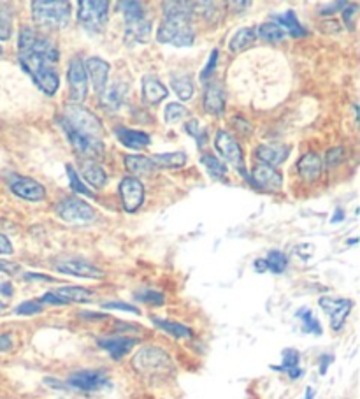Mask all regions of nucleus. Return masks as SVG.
<instances>
[{"instance_id": "nucleus-26", "label": "nucleus", "mask_w": 360, "mask_h": 399, "mask_svg": "<svg viewBox=\"0 0 360 399\" xmlns=\"http://www.w3.org/2000/svg\"><path fill=\"white\" fill-rule=\"evenodd\" d=\"M55 294L67 303H88L93 299V292L85 287H62L55 290Z\"/></svg>"}, {"instance_id": "nucleus-34", "label": "nucleus", "mask_w": 360, "mask_h": 399, "mask_svg": "<svg viewBox=\"0 0 360 399\" xmlns=\"http://www.w3.org/2000/svg\"><path fill=\"white\" fill-rule=\"evenodd\" d=\"M200 162H202V165L206 168V171L209 173L211 178L220 180L225 178V175H227V165L221 164V162L218 161L216 157H213V155H204V157L200 158Z\"/></svg>"}, {"instance_id": "nucleus-25", "label": "nucleus", "mask_w": 360, "mask_h": 399, "mask_svg": "<svg viewBox=\"0 0 360 399\" xmlns=\"http://www.w3.org/2000/svg\"><path fill=\"white\" fill-rule=\"evenodd\" d=\"M81 175L86 180V183L93 187V189H102L107 182V176L104 173V169L100 168L97 162L88 161L81 165Z\"/></svg>"}, {"instance_id": "nucleus-10", "label": "nucleus", "mask_w": 360, "mask_h": 399, "mask_svg": "<svg viewBox=\"0 0 360 399\" xmlns=\"http://www.w3.org/2000/svg\"><path fill=\"white\" fill-rule=\"evenodd\" d=\"M67 385L72 388H78V391L95 392L100 388H106L109 385V378L100 370H85L72 373L67 378Z\"/></svg>"}, {"instance_id": "nucleus-40", "label": "nucleus", "mask_w": 360, "mask_h": 399, "mask_svg": "<svg viewBox=\"0 0 360 399\" xmlns=\"http://www.w3.org/2000/svg\"><path fill=\"white\" fill-rule=\"evenodd\" d=\"M186 132H188L190 136L197 141V144H199L200 148L207 143V130L206 128H200L199 121L197 120H190L188 123H186Z\"/></svg>"}, {"instance_id": "nucleus-55", "label": "nucleus", "mask_w": 360, "mask_h": 399, "mask_svg": "<svg viewBox=\"0 0 360 399\" xmlns=\"http://www.w3.org/2000/svg\"><path fill=\"white\" fill-rule=\"evenodd\" d=\"M255 271H257V273L268 271V262H265V259L255 260Z\"/></svg>"}, {"instance_id": "nucleus-11", "label": "nucleus", "mask_w": 360, "mask_h": 399, "mask_svg": "<svg viewBox=\"0 0 360 399\" xmlns=\"http://www.w3.org/2000/svg\"><path fill=\"white\" fill-rule=\"evenodd\" d=\"M69 86H71V99L74 104H81L88 92V78H86L85 64L79 58H74L69 65Z\"/></svg>"}, {"instance_id": "nucleus-39", "label": "nucleus", "mask_w": 360, "mask_h": 399, "mask_svg": "<svg viewBox=\"0 0 360 399\" xmlns=\"http://www.w3.org/2000/svg\"><path fill=\"white\" fill-rule=\"evenodd\" d=\"M186 114H188L186 107L181 106V104H178V102H171L164 111V116H165V121H167V123H178V121H181L183 118L186 116Z\"/></svg>"}, {"instance_id": "nucleus-60", "label": "nucleus", "mask_w": 360, "mask_h": 399, "mask_svg": "<svg viewBox=\"0 0 360 399\" xmlns=\"http://www.w3.org/2000/svg\"><path fill=\"white\" fill-rule=\"evenodd\" d=\"M313 395H314V391L311 387H307L306 388V395H304V399H313Z\"/></svg>"}, {"instance_id": "nucleus-5", "label": "nucleus", "mask_w": 360, "mask_h": 399, "mask_svg": "<svg viewBox=\"0 0 360 399\" xmlns=\"http://www.w3.org/2000/svg\"><path fill=\"white\" fill-rule=\"evenodd\" d=\"M125 15V36L132 43H146L151 36V22L144 16L141 2H122L120 4Z\"/></svg>"}, {"instance_id": "nucleus-50", "label": "nucleus", "mask_w": 360, "mask_h": 399, "mask_svg": "<svg viewBox=\"0 0 360 399\" xmlns=\"http://www.w3.org/2000/svg\"><path fill=\"white\" fill-rule=\"evenodd\" d=\"M13 349V338L9 334H0V352H8Z\"/></svg>"}, {"instance_id": "nucleus-53", "label": "nucleus", "mask_w": 360, "mask_h": 399, "mask_svg": "<svg viewBox=\"0 0 360 399\" xmlns=\"http://www.w3.org/2000/svg\"><path fill=\"white\" fill-rule=\"evenodd\" d=\"M356 13L355 6H346V11H345V22L348 23L349 29H353V15Z\"/></svg>"}, {"instance_id": "nucleus-15", "label": "nucleus", "mask_w": 360, "mask_h": 399, "mask_svg": "<svg viewBox=\"0 0 360 399\" xmlns=\"http://www.w3.org/2000/svg\"><path fill=\"white\" fill-rule=\"evenodd\" d=\"M11 190L15 192V196L25 201H32V203H39L46 197V189L39 182L27 178V176H11Z\"/></svg>"}, {"instance_id": "nucleus-2", "label": "nucleus", "mask_w": 360, "mask_h": 399, "mask_svg": "<svg viewBox=\"0 0 360 399\" xmlns=\"http://www.w3.org/2000/svg\"><path fill=\"white\" fill-rule=\"evenodd\" d=\"M57 121L64 128L76 154L86 158L102 157L104 127L92 111L81 104H67L64 107V114L58 116Z\"/></svg>"}, {"instance_id": "nucleus-21", "label": "nucleus", "mask_w": 360, "mask_h": 399, "mask_svg": "<svg viewBox=\"0 0 360 399\" xmlns=\"http://www.w3.org/2000/svg\"><path fill=\"white\" fill-rule=\"evenodd\" d=\"M114 132H116L118 141L125 144L127 148H132V150H141V148L148 147L151 141L146 132L132 130V128H116Z\"/></svg>"}, {"instance_id": "nucleus-59", "label": "nucleus", "mask_w": 360, "mask_h": 399, "mask_svg": "<svg viewBox=\"0 0 360 399\" xmlns=\"http://www.w3.org/2000/svg\"><path fill=\"white\" fill-rule=\"evenodd\" d=\"M342 218H345V213H342L341 208H338V210H335V215L331 218V222H334V224H338V222H341Z\"/></svg>"}, {"instance_id": "nucleus-20", "label": "nucleus", "mask_w": 360, "mask_h": 399, "mask_svg": "<svg viewBox=\"0 0 360 399\" xmlns=\"http://www.w3.org/2000/svg\"><path fill=\"white\" fill-rule=\"evenodd\" d=\"M204 109L207 113L214 114V116L223 113L225 92L220 81H211L206 85V90H204Z\"/></svg>"}, {"instance_id": "nucleus-52", "label": "nucleus", "mask_w": 360, "mask_h": 399, "mask_svg": "<svg viewBox=\"0 0 360 399\" xmlns=\"http://www.w3.org/2000/svg\"><path fill=\"white\" fill-rule=\"evenodd\" d=\"M20 269L18 264L6 262V260H0V273H16Z\"/></svg>"}, {"instance_id": "nucleus-32", "label": "nucleus", "mask_w": 360, "mask_h": 399, "mask_svg": "<svg viewBox=\"0 0 360 399\" xmlns=\"http://www.w3.org/2000/svg\"><path fill=\"white\" fill-rule=\"evenodd\" d=\"M255 37L257 36H255L254 29H241V30H237L234 36H232L228 48H230V51H235V53H237V51H243V50H247L251 43H254Z\"/></svg>"}, {"instance_id": "nucleus-48", "label": "nucleus", "mask_w": 360, "mask_h": 399, "mask_svg": "<svg viewBox=\"0 0 360 399\" xmlns=\"http://www.w3.org/2000/svg\"><path fill=\"white\" fill-rule=\"evenodd\" d=\"M39 301L43 304H57V306H64V304H69L67 301H64L60 296H57V294H55V292L44 294V296L41 297Z\"/></svg>"}, {"instance_id": "nucleus-44", "label": "nucleus", "mask_w": 360, "mask_h": 399, "mask_svg": "<svg viewBox=\"0 0 360 399\" xmlns=\"http://www.w3.org/2000/svg\"><path fill=\"white\" fill-rule=\"evenodd\" d=\"M15 311L18 315H37L43 311V303L41 301H25L20 306H16Z\"/></svg>"}, {"instance_id": "nucleus-3", "label": "nucleus", "mask_w": 360, "mask_h": 399, "mask_svg": "<svg viewBox=\"0 0 360 399\" xmlns=\"http://www.w3.org/2000/svg\"><path fill=\"white\" fill-rule=\"evenodd\" d=\"M132 364L137 373L148 378H162L165 374H171L174 370L169 353L158 346H143L134 356Z\"/></svg>"}, {"instance_id": "nucleus-45", "label": "nucleus", "mask_w": 360, "mask_h": 399, "mask_svg": "<svg viewBox=\"0 0 360 399\" xmlns=\"http://www.w3.org/2000/svg\"><path fill=\"white\" fill-rule=\"evenodd\" d=\"M106 310H120V311H127V313H136L139 315V308L134 306V304L129 303H122V301H109V303H104L102 304Z\"/></svg>"}, {"instance_id": "nucleus-9", "label": "nucleus", "mask_w": 360, "mask_h": 399, "mask_svg": "<svg viewBox=\"0 0 360 399\" xmlns=\"http://www.w3.org/2000/svg\"><path fill=\"white\" fill-rule=\"evenodd\" d=\"M58 217L65 222H92L95 218L92 206H88V203L81 201L79 197H67V199L60 201L55 208Z\"/></svg>"}, {"instance_id": "nucleus-7", "label": "nucleus", "mask_w": 360, "mask_h": 399, "mask_svg": "<svg viewBox=\"0 0 360 399\" xmlns=\"http://www.w3.org/2000/svg\"><path fill=\"white\" fill-rule=\"evenodd\" d=\"M109 4L104 0H81L78 4V20L90 32H100L107 23Z\"/></svg>"}, {"instance_id": "nucleus-14", "label": "nucleus", "mask_w": 360, "mask_h": 399, "mask_svg": "<svg viewBox=\"0 0 360 399\" xmlns=\"http://www.w3.org/2000/svg\"><path fill=\"white\" fill-rule=\"evenodd\" d=\"M120 196H122L123 208H125L129 213H134V211L139 210L144 201L143 183L137 178H134V176L122 180V183H120Z\"/></svg>"}, {"instance_id": "nucleus-30", "label": "nucleus", "mask_w": 360, "mask_h": 399, "mask_svg": "<svg viewBox=\"0 0 360 399\" xmlns=\"http://www.w3.org/2000/svg\"><path fill=\"white\" fill-rule=\"evenodd\" d=\"M151 162L155 164V168H183L186 164V154L183 151H174V154H158L151 158Z\"/></svg>"}, {"instance_id": "nucleus-36", "label": "nucleus", "mask_w": 360, "mask_h": 399, "mask_svg": "<svg viewBox=\"0 0 360 399\" xmlns=\"http://www.w3.org/2000/svg\"><path fill=\"white\" fill-rule=\"evenodd\" d=\"M265 262H268L269 271L276 273V275H279V273L285 271L286 266H289V259H286V255L283 252H278V250H275V252H269Z\"/></svg>"}, {"instance_id": "nucleus-6", "label": "nucleus", "mask_w": 360, "mask_h": 399, "mask_svg": "<svg viewBox=\"0 0 360 399\" xmlns=\"http://www.w3.org/2000/svg\"><path fill=\"white\" fill-rule=\"evenodd\" d=\"M157 41L162 44H172V46L185 48L192 46L195 41L192 20L165 18L157 34Z\"/></svg>"}, {"instance_id": "nucleus-23", "label": "nucleus", "mask_w": 360, "mask_h": 399, "mask_svg": "<svg viewBox=\"0 0 360 399\" xmlns=\"http://www.w3.org/2000/svg\"><path fill=\"white\" fill-rule=\"evenodd\" d=\"M143 93L144 100H146L148 104H158L167 97V88H165L157 78L146 76V78L143 79Z\"/></svg>"}, {"instance_id": "nucleus-58", "label": "nucleus", "mask_w": 360, "mask_h": 399, "mask_svg": "<svg viewBox=\"0 0 360 399\" xmlns=\"http://www.w3.org/2000/svg\"><path fill=\"white\" fill-rule=\"evenodd\" d=\"M0 292L4 294V296H11L13 294L11 283H2V285H0Z\"/></svg>"}, {"instance_id": "nucleus-8", "label": "nucleus", "mask_w": 360, "mask_h": 399, "mask_svg": "<svg viewBox=\"0 0 360 399\" xmlns=\"http://www.w3.org/2000/svg\"><path fill=\"white\" fill-rule=\"evenodd\" d=\"M216 150L228 164L235 165L241 175L244 176L247 182H250V176L244 173V158H243V151H241V147H239L237 141L225 130H218L216 132Z\"/></svg>"}, {"instance_id": "nucleus-33", "label": "nucleus", "mask_w": 360, "mask_h": 399, "mask_svg": "<svg viewBox=\"0 0 360 399\" xmlns=\"http://www.w3.org/2000/svg\"><path fill=\"white\" fill-rule=\"evenodd\" d=\"M258 37L269 43H282L285 39V30L278 23H264L258 27Z\"/></svg>"}, {"instance_id": "nucleus-57", "label": "nucleus", "mask_w": 360, "mask_h": 399, "mask_svg": "<svg viewBox=\"0 0 360 399\" xmlns=\"http://www.w3.org/2000/svg\"><path fill=\"white\" fill-rule=\"evenodd\" d=\"M25 280H43V282H53V278H50V276L34 275V273H29V275H25Z\"/></svg>"}, {"instance_id": "nucleus-37", "label": "nucleus", "mask_w": 360, "mask_h": 399, "mask_svg": "<svg viewBox=\"0 0 360 399\" xmlns=\"http://www.w3.org/2000/svg\"><path fill=\"white\" fill-rule=\"evenodd\" d=\"M172 90H174L176 95L181 100L192 99L193 95V85L188 76H181V78L172 79Z\"/></svg>"}, {"instance_id": "nucleus-17", "label": "nucleus", "mask_w": 360, "mask_h": 399, "mask_svg": "<svg viewBox=\"0 0 360 399\" xmlns=\"http://www.w3.org/2000/svg\"><path fill=\"white\" fill-rule=\"evenodd\" d=\"M99 346L106 350L114 360H120L137 345L136 338H129V336H113V338H100Z\"/></svg>"}, {"instance_id": "nucleus-1", "label": "nucleus", "mask_w": 360, "mask_h": 399, "mask_svg": "<svg viewBox=\"0 0 360 399\" xmlns=\"http://www.w3.org/2000/svg\"><path fill=\"white\" fill-rule=\"evenodd\" d=\"M18 60L23 71L29 72L37 86L46 95H55L60 86L57 64L58 50L50 39L25 29L20 32L18 39Z\"/></svg>"}, {"instance_id": "nucleus-29", "label": "nucleus", "mask_w": 360, "mask_h": 399, "mask_svg": "<svg viewBox=\"0 0 360 399\" xmlns=\"http://www.w3.org/2000/svg\"><path fill=\"white\" fill-rule=\"evenodd\" d=\"M162 8H164L165 18L192 20L193 4H190V2H165Z\"/></svg>"}, {"instance_id": "nucleus-42", "label": "nucleus", "mask_w": 360, "mask_h": 399, "mask_svg": "<svg viewBox=\"0 0 360 399\" xmlns=\"http://www.w3.org/2000/svg\"><path fill=\"white\" fill-rule=\"evenodd\" d=\"M11 13H9V9L0 6V41H8L11 37Z\"/></svg>"}, {"instance_id": "nucleus-27", "label": "nucleus", "mask_w": 360, "mask_h": 399, "mask_svg": "<svg viewBox=\"0 0 360 399\" xmlns=\"http://www.w3.org/2000/svg\"><path fill=\"white\" fill-rule=\"evenodd\" d=\"M299 173L306 180H317L321 173V161L317 154H306L299 161Z\"/></svg>"}, {"instance_id": "nucleus-13", "label": "nucleus", "mask_w": 360, "mask_h": 399, "mask_svg": "<svg viewBox=\"0 0 360 399\" xmlns=\"http://www.w3.org/2000/svg\"><path fill=\"white\" fill-rule=\"evenodd\" d=\"M353 303L349 299H334V297H320V308L331 317V327L341 331L346 317L352 310Z\"/></svg>"}, {"instance_id": "nucleus-18", "label": "nucleus", "mask_w": 360, "mask_h": 399, "mask_svg": "<svg viewBox=\"0 0 360 399\" xmlns=\"http://www.w3.org/2000/svg\"><path fill=\"white\" fill-rule=\"evenodd\" d=\"M85 71H86V78H90L95 92L102 93L107 85V78H109V64L104 62L102 58L93 57L86 60Z\"/></svg>"}, {"instance_id": "nucleus-62", "label": "nucleus", "mask_w": 360, "mask_h": 399, "mask_svg": "<svg viewBox=\"0 0 360 399\" xmlns=\"http://www.w3.org/2000/svg\"><path fill=\"white\" fill-rule=\"evenodd\" d=\"M2 308H4V304H2V303H0V310H2Z\"/></svg>"}, {"instance_id": "nucleus-22", "label": "nucleus", "mask_w": 360, "mask_h": 399, "mask_svg": "<svg viewBox=\"0 0 360 399\" xmlns=\"http://www.w3.org/2000/svg\"><path fill=\"white\" fill-rule=\"evenodd\" d=\"M289 154L290 150L286 147H268V144H262V147H258L257 151H255V155H257L265 165H271V168L283 164V162L286 161V157H289Z\"/></svg>"}, {"instance_id": "nucleus-41", "label": "nucleus", "mask_w": 360, "mask_h": 399, "mask_svg": "<svg viewBox=\"0 0 360 399\" xmlns=\"http://www.w3.org/2000/svg\"><path fill=\"white\" fill-rule=\"evenodd\" d=\"M134 297L137 301H141V303L153 304V306H162L165 303L164 296L160 292H157V290H141V292L134 294Z\"/></svg>"}, {"instance_id": "nucleus-47", "label": "nucleus", "mask_w": 360, "mask_h": 399, "mask_svg": "<svg viewBox=\"0 0 360 399\" xmlns=\"http://www.w3.org/2000/svg\"><path fill=\"white\" fill-rule=\"evenodd\" d=\"M342 157H345V150H342L341 147L332 148V150H328V154H327V165L328 168H332V165H338L339 162L342 161Z\"/></svg>"}, {"instance_id": "nucleus-38", "label": "nucleus", "mask_w": 360, "mask_h": 399, "mask_svg": "<svg viewBox=\"0 0 360 399\" xmlns=\"http://www.w3.org/2000/svg\"><path fill=\"white\" fill-rule=\"evenodd\" d=\"M299 360H300V356H299V352H297V350L286 349V350H283L282 366H272V370L275 371H290V370H293V367H299Z\"/></svg>"}, {"instance_id": "nucleus-61", "label": "nucleus", "mask_w": 360, "mask_h": 399, "mask_svg": "<svg viewBox=\"0 0 360 399\" xmlns=\"http://www.w3.org/2000/svg\"><path fill=\"white\" fill-rule=\"evenodd\" d=\"M2 53H4V50H2V46H0V57H2Z\"/></svg>"}, {"instance_id": "nucleus-4", "label": "nucleus", "mask_w": 360, "mask_h": 399, "mask_svg": "<svg viewBox=\"0 0 360 399\" xmlns=\"http://www.w3.org/2000/svg\"><path fill=\"white\" fill-rule=\"evenodd\" d=\"M32 16L37 25L46 29H62L71 20V4L64 0H37L32 2Z\"/></svg>"}, {"instance_id": "nucleus-19", "label": "nucleus", "mask_w": 360, "mask_h": 399, "mask_svg": "<svg viewBox=\"0 0 360 399\" xmlns=\"http://www.w3.org/2000/svg\"><path fill=\"white\" fill-rule=\"evenodd\" d=\"M127 92H129V86H127L125 83H114L113 86L104 90V92L100 93V106H102V109L109 111V113H114V111L120 109V107L125 104Z\"/></svg>"}, {"instance_id": "nucleus-49", "label": "nucleus", "mask_w": 360, "mask_h": 399, "mask_svg": "<svg viewBox=\"0 0 360 399\" xmlns=\"http://www.w3.org/2000/svg\"><path fill=\"white\" fill-rule=\"evenodd\" d=\"M13 253V245L4 234H0V255H9Z\"/></svg>"}, {"instance_id": "nucleus-35", "label": "nucleus", "mask_w": 360, "mask_h": 399, "mask_svg": "<svg viewBox=\"0 0 360 399\" xmlns=\"http://www.w3.org/2000/svg\"><path fill=\"white\" fill-rule=\"evenodd\" d=\"M297 317L303 320V325H304V331L306 332H311V334H321V325L320 322L314 318V315L311 313L310 308H300L299 311H297Z\"/></svg>"}, {"instance_id": "nucleus-46", "label": "nucleus", "mask_w": 360, "mask_h": 399, "mask_svg": "<svg viewBox=\"0 0 360 399\" xmlns=\"http://www.w3.org/2000/svg\"><path fill=\"white\" fill-rule=\"evenodd\" d=\"M216 64H218V50H213V51H211L209 62H207V64H206L204 71L200 72V79H202V81H206V79L209 78L211 74H213L214 69H216Z\"/></svg>"}, {"instance_id": "nucleus-28", "label": "nucleus", "mask_w": 360, "mask_h": 399, "mask_svg": "<svg viewBox=\"0 0 360 399\" xmlns=\"http://www.w3.org/2000/svg\"><path fill=\"white\" fill-rule=\"evenodd\" d=\"M275 18H276V22H278V25L285 27L292 37H304L306 36V29L300 25L299 20H297L296 13L293 11H286V13H283V15H276Z\"/></svg>"}, {"instance_id": "nucleus-24", "label": "nucleus", "mask_w": 360, "mask_h": 399, "mask_svg": "<svg viewBox=\"0 0 360 399\" xmlns=\"http://www.w3.org/2000/svg\"><path fill=\"white\" fill-rule=\"evenodd\" d=\"M125 165L134 176H150L155 171V164L151 158L143 157V155H125Z\"/></svg>"}, {"instance_id": "nucleus-16", "label": "nucleus", "mask_w": 360, "mask_h": 399, "mask_svg": "<svg viewBox=\"0 0 360 399\" xmlns=\"http://www.w3.org/2000/svg\"><path fill=\"white\" fill-rule=\"evenodd\" d=\"M250 183H254L258 189H264L268 192H279L283 187L282 175L275 168L265 164H257L250 176Z\"/></svg>"}, {"instance_id": "nucleus-51", "label": "nucleus", "mask_w": 360, "mask_h": 399, "mask_svg": "<svg viewBox=\"0 0 360 399\" xmlns=\"http://www.w3.org/2000/svg\"><path fill=\"white\" fill-rule=\"evenodd\" d=\"M339 8H346L345 2H334V4H327V6H321L320 13H324V15H331V13L338 11Z\"/></svg>"}, {"instance_id": "nucleus-12", "label": "nucleus", "mask_w": 360, "mask_h": 399, "mask_svg": "<svg viewBox=\"0 0 360 399\" xmlns=\"http://www.w3.org/2000/svg\"><path fill=\"white\" fill-rule=\"evenodd\" d=\"M57 271L62 273V275H71V276H78V278H90V280H102L104 278V271L93 264L86 262V260H78V259H69V260H62L58 262Z\"/></svg>"}, {"instance_id": "nucleus-54", "label": "nucleus", "mask_w": 360, "mask_h": 399, "mask_svg": "<svg viewBox=\"0 0 360 399\" xmlns=\"http://www.w3.org/2000/svg\"><path fill=\"white\" fill-rule=\"evenodd\" d=\"M332 356H328V353H325V356H321L320 357V373L321 374H325L327 373V367H328V364L332 363Z\"/></svg>"}, {"instance_id": "nucleus-31", "label": "nucleus", "mask_w": 360, "mask_h": 399, "mask_svg": "<svg viewBox=\"0 0 360 399\" xmlns=\"http://www.w3.org/2000/svg\"><path fill=\"white\" fill-rule=\"evenodd\" d=\"M153 324L157 325L158 329H162L167 334L174 336V338H192V329L186 327V325L178 324V322H171V320H162V318L153 317Z\"/></svg>"}, {"instance_id": "nucleus-43", "label": "nucleus", "mask_w": 360, "mask_h": 399, "mask_svg": "<svg viewBox=\"0 0 360 399\" xmlns=\"http://www.w3.org/2000/svg\"><path fill=\"white\" fill-rule=\"evenodd\" d=\"M67 175H69V182H71V189L74 190V192L81 194V196H88V197L93 196V194L90 192V190L86 189L85 185H83V182L79 180L78 173L74 171V168H72V165H67Z\"/></svg>"}, {"instance_id": "nucleus-56", "label": "nucleus", "mask_w": 360, "mask_h": 399, "mask_svg": "<svg viewBox=\"0 0 360 399\" xmlns=\"http://www.w3.org/2000/svg\"><path fill=\"white\" fill-rule=\"evenodd\" d=\"M81 317H88V320H100V318H106V315L92 313V311H81Z\"/></svg>"}]
</instances>
